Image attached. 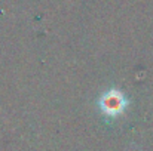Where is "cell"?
Returning a JSON list of instances; mask_svg holds the SVG:
<instances>
[{"label":"cell","mask_w":153,"mask_h":151,"mask_svg":"<svg viewBox=\"0 0 153 151\" xmlns=\"http://www.w3.org/2000/svg\"><path fill=\"white\" fill-rule=\"evenodd\" d=\"M98 105H100V110L104 116L117 117L125 113V110L128 107V98L119 89H110L101 95Z\"/></svg>","instance_id":"1"}]
</instances>
